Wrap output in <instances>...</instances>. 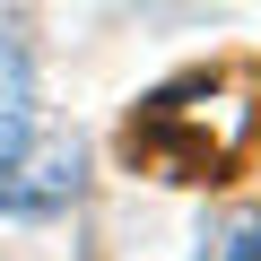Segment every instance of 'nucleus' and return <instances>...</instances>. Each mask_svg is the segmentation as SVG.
Returning <instances> with one entry per match:
<instances>
[{
	"instance_id": "1",
	"label": "nucleus",
	"mask_w": 261,
	"mask_h": 261,
	"mask_svg": "<svg viewBox=\"0 0 261 261\" xmlns=\"http://www.w3.org/2000/svg\"><path fill=\"white\" fill-rule=\"evenodd\" d=\"M252 148H261V70L252 61L183 70L122 122V166L157 174V183H235Z\"/></svg>"
},
{
	"instance_id": "2",
	"label": "nucleus",
	"mask_w": 261,
	"mask_h": 261,
	"mask_svg": "<svg viewBox=\"0 0 261 261\" xmlns=\"http://www.w3.org/2000/svg\"><path fill=\"white\" fill-rule=\"evenodd\" d=\"M87 183V148L70 130H27L18 148H0V218H53Z\"/></svg>"
},
{
	"instance_id": "3",
	"label": "nucleus",
	"mask_w": 261,
	"mask_h": 261,
	"mask_svg": "<svg viewBox=\"0 0 261 261\" xmlns=\"http://www.w3.org/2000/svg\"><path fill=\"white\" fill-rule=\"evenodd\" d=\"M200 261H261V209H226V218H209Z\"/></svg>"
}]
</instances>
